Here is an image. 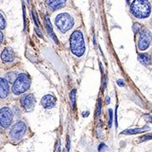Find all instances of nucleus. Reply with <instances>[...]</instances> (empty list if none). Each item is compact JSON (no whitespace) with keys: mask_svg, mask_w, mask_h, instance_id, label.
Returning a JSON list of instances; mask_svg holds the SVG:
<instances>
[{"mask_svg":"<svg viewBox=\"0 0 152 152\" xmlns=\"http://www.w3.org/2000/svg\"><path fill=\"white\" fill-rule=\"evenodd\" d=\"M70 49L71 52L77 57H81L85 53L86 45L81 31H75L71 35Z\"/></svg>","mask_w":152,"mask_h":152,"instance_id":"f257e3e1","label":"nucleus"},{"mask_svg":"<svg viewBox=\"0 0 152 152\" xmlns=\"http://www.w3.org/2000/svg\"><path fill=\"white\" fill-rule=\"evenodd\" d=\"M131 11L135 17L144 19L150 15L151 6L148 0H134L131 4Z\"/></svg>","mask_w":152,"mask_h":152,"instance_id":"f03ea898","label":"nucleus"},{"mask_svg":"<svg viewBox=\"0 0 152 152\" xmlns=\"http://www.w3.org/2000/svg\"><path fill=\"white\" fill-rule=\"evenodd\" d=\"M30 86H31V80L29 76L25 74H22L17 76L16 80L13 83L12 91L15 95H20L22 93L26 92L29 89Z\"/></svg>","mask_w":152,"mask_h":152,"instance_id":"7ed1b4c3","label":"nucleus"},{"mask_svg":"<svg viewBox=\"0 0 152 152\" xmlns=\"http://www.w3.org/2000/svg\"><path fill=\"white\" fill-rule=\"evenodd\" d=\"M55 22H56V26L59 29L60 31L63 33L67 32L74 26L73 18L66 13L58 15L55 19Z\"/></svg>","mask_w":152,"mask_h":152,"instance_id":"20e7f679","label":"nucleus"},{"mask_svg":"<svg viewBox=\"0 0 152 152\" xmlns=\"http://www.w3.org/2000/svg\"><path fill=\"white\" fill-rule=\"evenodd\" d=\"M13 120V114L9 107L0 109V125L3 128H9Z\"/></svg>","mask_w":152,"mask_h":152,"instance_id":"39448f33","label":"nucleus"},{"mask_svg":"<svg viewBox=\"0 0 152 152\" xmlns=\"http://www.w3.org/2000/svg\"><path fill=\"white\" fill-rule=\"evenodd\" d=\"M26 131V126L24 122H18L13 126L10 131V136L13 140H20Z\"/></svg>","mask_w":152,"mask_h":152,"instance_id":"423d86ee","label":"nucleus"},{"mask_svg":"<svg viewBox=\"0 0 152 152\" xmlns=\"http://www.w3.org/2000/svg\"><path fill=\"white\" fill-rule=\"evenodd\" d=\"M151 42V32L148 30L142 31L139 38V43H138L139 49L141 51L146 50L149 48Z\"/></svg>","mask_w":152,"mask_h":152,"instance_id":"0eeeda50","label":"nucleus"},{"mask_svg":"<svg viewBox=\"0 0 152 152\" xmlns=\"http://www.w3.org/2000/svg\"><path fill=\"white\" fill-rule=\"evenodd\" d=\"M22 107L26 112H31L36 105V98L32 94H29L22 96L20 99Z\"/></svg>","mask_w":152,"mask_h":152,"instance_id":"6e6552de","label":"nucleus"},{"mask_svg":"<svg viewBox=\"0 0 152 152\" xmlns=\"http://www.w3.org/2000/svg\"><path fill=\"white\" fill-rule=\"evenodd\" d=\"M56 102H57L56 99L52 95H46L45 96L42 97V101H41L42 106L44 108L47 109H51L54 107Z\"/></svg>","mask_w":152,"mask_h":152,"instance_id":"1a4fd4ad","label":"nucleus"},{"mask_svg":"<svg viewBox=\"0 0 152 152\" xmlns=\"http://www.w3.org/2000/svg\"><path fill=\"white\" fill-rule=\"evenodd\" d=\"M46 4L51 10L54 11L65 5L66 0H47Z\"/></svg>","mask_w":152,"mask_h":152,"instance_id":"9d476101","label":"nucleus"},{"mask_svg":"<svg viewBox=\"0 0 152 152\" xmlns=\"http://www.w3.org/2000/svg\"><path fill=\"white\" fill-rule=\"evenodd\" d=\"M10 92L9 83L5 79L0 78V98H6Z\"/></svg>","mask_w":152,"mask_h":152,"instance_id":"9b49d317","label":"nucleus"},{"mask_svg":"<svg viewBox=\"0 0 152 152\" xmlns=\"http://www.w3.org/2000/svg\"><path fill=\"white\" fill-rule=\"evenodd\" d=\"M1 59L4 62H13L15 59V53L13 49L10 48L4 49L1 54Z\"/></svg>","mask_w":152,"mask_h":152,"instance_id":"f8f14e48","label":"nucleus"},{"mask_svg":"<svg viewBox=\"0 0 152 152\" xmlns=\"http://www.w3.org/2000/svg\"><path fill=\"white\" fill-rule=\"evenodd\" d=\"M45 22H46V27L48 29V32L49 33V36L53 39V41H54L56 43H58V39H57L54 32H53V31L52 25H51V22H50V20H49V18L48 15L45 17Z\"/></svg>","mask_w":152,"mask_h":152,"instance_id":"ddd939ff","label":"nucleus"},{"mask_svg":"<svg viewBox=\"0 0 152 152\" xmlns=\"http://www.w3.org/2000/svg\"><path fill=\"white\" fill-rule=\"evenodd\" d=\"M139 60L140 61V63H142L145 65H149L151 64V58L150 57V55L145 54V53H141L139 55Z\"/></svg>","mask_w":152,"mask_h":152,"instance_id":"4468645a","label":"nucleus"},{"mask_svg":"<svg viewBox=\"0 0 152 152\" xmlns=\"http://www.w3.org/2000/svg\"><path fill=\"white\" fill-rule=\"evenodd\" d=\"M150 129L149 127H144V128H140V129H129V130L123 132L122 134H139V133H142V132H145V131Z\"/></svg>","mask_w":152,"mask_h":152,"instance_id":"2eb2a0df","label":"nucleus"},{"mask_svg":"<svg viewBox=\"0 0 152 152\" xmlns=\"http://www.w3.org/2000/svg\"><path fill=\"white\" fill-rule=\"evenodd\" d=\"M17 74L15 72H10L5 75V80L8 83H14V81L16 80Z\"/></svg>","mask_w":152,"mask_h":152,"instance_id":"dca6fc26","label":"nucleus"},{"mask_svg":"<svg viewBox=\"0 0 152 152\" xmlns=\"http://www.w3.org/2000/svg\"><path fill=\"white\" fill-rule=\"evenodd\" d=\"M70 100L71 103H72V107L73 108L75 107V97H76V91L75 90H73L70 92Z\"/></svg>","mask_w":152,"mask_h":152,"instance_id":"f3484780","label":"nucleus"},{"mask_svg":"<svg viewBox=\"0 0 152 152\" xmlns=\"http://www.w3.org/2000/svg\"><path fill=\"white\" fill-rule=\"evenodd\" d=\"M6 24H5V20H4V18L2 14H0V30H3L4 29L5 27Z\"/></svg>","mask_w":152,"mask_h":152,"instance_id":"a211bd4d","label":"nucleus"},{"mask_svg":"<svg viewBox=\"0 0 152 152\" xmlns=\"http://www.w3.org/2000/svg\"><path fill=\"white\" fill-rule=\"evenodd\" d=\"M133 29H134V33L140 32V29H142L141 25H140L139 23H136V24L134 25V27H133Z\"/></svg>","mask_w":152,"mask_h":152,"instance_id":"6ab92c4d","label":"nucleus"},{"mask_svg":"<svg viewBox=\"0 0 152 152\" xmlns=\"http://www.w3.org/2000/svg\"><path fill=\"white\" fill-rule=\"evenodd\" d=\"M109 126L110 127H112V124H113V111L110 109V111H109Z\"/></svg>","mask_w":152,"mask_h":152,"instance_id":"aec40b11","label":"nucleus"},{"mask_svg":"<svg viewBox=\"0 0 152 152\" xmlns=\"http://www.w3.org/2000/svg\"><path fill=\"white\" fill-rule=\"evenodd\" d=\"M101 109H102V102H101V100H99V103H98V107H97V117L100 116V113H101Z\"/></svg>","mask_w":152,"mask_h":152,"instance_id":"412c9836","label":"nucleus"},{"mask_svg":"<svg viewBox=\"0 0 152 152\" xmlns=\"http://www.w3.org/2000/svg\"><path fill=\"white\" fill-rule=\"evenodd\" d=\"M117 83H118V85L119 86H125V82L123 80H118V81H117Z\"/></svg>","mask_w":152,"mask_h":152,"instance_id":"4be33fe9","label":"nucleus"},{"mask_svg":"<svg viewBox=\"0 0 152 152\" xmlns=\"http://www.w3.org/2000/svg\"><path fill=\"white\" fill-rule=\"evenodd\" d=\"M3 39H4V35H3V33L0 32V43L2 42Z\"/></svg>","mask_w":152,"mask_h":152,"instance_id":"5701e85b","label":"nucleus"},{"mask_svg":"<svg viewBox=\"0 0 152 152\" xmlns=\"http://www.w3.org/2000/svg\"><path fill=\"white\" fill-rule=\"evenodd\" d=\"M109 100H110L109 97H107V104H109Z\"/></svg>","mask_w":152,"mask_h":152,"instance_id":"b1692460","label":"nucleus"},{"mask_svg":"<svg viewBox=\"0 0 152 152\" xmlns=\"http://www.w3.org/2000/svg\"><path fill=\"white\" fill-rule=\"evenodd\" d=\"M126 1H127V2H129V1H130V0H126Z\"/></svg>","mask_w":152,"mask_h":152,"instance_id":"393cba45","label":"nucleus"}]
</instances>
